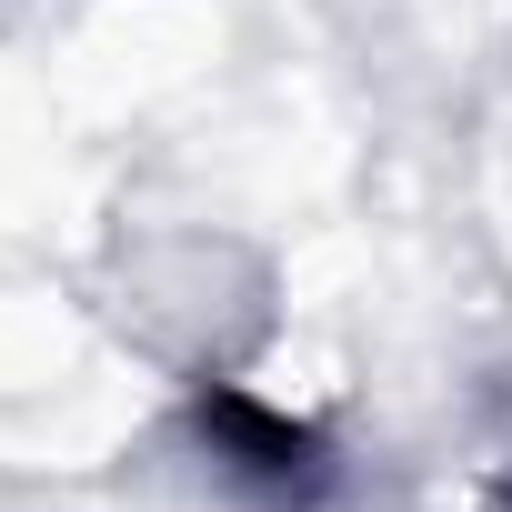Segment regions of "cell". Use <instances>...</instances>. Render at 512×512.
Listing matches in <instances>:
<instances>
[{
	"instance_id": "2",
	"label": "cell",
	"mask_w": 512,
	"mask_h": 512,
	"mask_svg": "<svg viewBox=\"0 0 512 512\" xmlns=\"http://www.w3.org/2000/svg\"><path fill=\"white\" fill-rule=\"evenodd\" d=\"M502 512H512V462H502Z\"/></svg>"
},
{
	"instance_id": "1",
	"label": "cell",
	"mask_w": 512,
	"mask_h": 512,
	"mask_svg": "<svg viewBox=\"0 0 512 512\" xmlns=\"http://www.w3.org/2000/svg\"><path fill=\"white\" fill-rule=\"evenodd\" d=\"M201 422H211V442H221L241 472H272V482L312 472V452H322V442H312L292 412H262L251 392H211V402H201Z\"/></svg>"
}]
</instances>
